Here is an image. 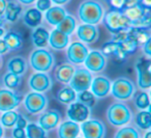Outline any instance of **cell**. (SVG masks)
<instances>
[{
  "label": "cell",
  "mask_w": 151,
  "mask_h": 138,
  "mask_svg": "<svg viewBox=\"0 0 151 138\" xmlns=\"http://www.w3.org/2000/svg\"><path fill=\"white\" fill-rule=\"evenodd\" d=\"M104 7L96 0H85L79 5L78 16L82 23L97 25L103 20Z\"/></svg>",
  "instance_id": "cell-1"
},
{
  "label": "cell",
  "mask_w": 151,
  "mask_h": 138,
  "mask_svg": "<svg viewBox=\"0 0 151 138\" xmlns=\"http://www.w3.org/2000/svg\"><path fill=\"white\" fill-rule=\"evenodd\" d=\"M29 62L34 71L47 73L54 65V56L45 48H38L30 54Z\"/></svg>",
  "instance_id": "cell-2"
},
{
  "label": "cell",
  "mask_w": 151,
  "mask_h": 138,
  "mask_svg": "<svg viewBox=\"0 0 151 138\" xmlns=\"http://www.w3.org/2000/svg\"><path fill=\"white\" fill-rule=\"evenodd\" d=\"M101 21L104 22L107 29L112 33H117L121 30L130 27V21L124 16L122 11L112 9L107 14H104Z\"/></svg>",
  "instance_id": "cell-3"
},
{
  "label": "cell",
  "mask_w": 151,
  "mask_h": 138,
  "mask_svg": "<svg viewBox=\"0 0 151 138\" xmlns=\"http://www.w3.org/2000/svg\"><path fill=\"white\" fill-rule=\"evenodd\" d=\"M107 118L115 127H121L132 119V111L123 103H114L108 108Z\"/></svg>",
  "instance_id": "cell-4"
},
{
  "label": "cell",
  "mask_w": 151,
  "mask_h": 138,
  "mask_svg": "<svg viewBox=\"0 0 151 138\" xmlns=\"http://www.w3.org/2000/svg\"><path fill=\"white\" fill-rule=\"evenodd\" d=\"M136 92L134 84L130 79L126 77H119L111 84V94L117 100L126 101L132 98Z\"/></svg>",
  "instance_id": "cell-5"
},
{
  "label": "cell",
  "mask_w": 151,
  "mask_h": 138,
  "mask_svg": "<svg viewBox=\"0 0 151 138\" xmlns=\"http://www.w3.org/2000/svg\"><path fill=\"white\" fill-rule=\"evenodd\" d=\"M91 81H92L91 72H89L87 69H77L75 70V73L69 81V86L76 92H80L89 89Z\"/></svg>",
  "instance_id": "cell-6"
},
{
  "label": "cell",
  "mask_w": 151,
  "mask_h": 138,
  "mask_svg": "<svg viewBox=\"0 0 151 138\" xmlns=\"http://www.w3.org/2000/svg\"><path fill=\"white\" fill-rule=\"evenodd\" d=\"M24 105L26 110L31 114H37L42 112L48 105V99L42 92H29L24 99Z\"/></svg>",
  "instance_id": "cell-7"
},
{
  "label": "cell",
  "mask_w": 151,
  "mask_h": 138,
  "mask_svg": "<svg viewBox=\"0 0 151 138\" xmlns=\"http://www.w3.org/2000/svg\"><path fill=\"white\" fill-rule=\"evenodd\" d=\"M85 138H105V125L99 119H86L80 127Z\"/></svg>",
  "instance_id": "cell-8"
},
{
  "label": "cell",
  "mask_w": 151,
  "mask_h": 138,
  "mask_svg": "<svg viewBox=\"0 0 151 138\" xmlns=\"http://www.w3.org/2000/svg\"><path fill=\"white\" fill-rule=\"evenodd\" d=\"M150 65L149 58H140L136 65L138 72V86L141 89H148L151 86Z\"/></svg>",
  "instance_id": "cell-9"
},
{
  "label": "cell",
  "mask_w": 151,
  "mask_h": 138,
  "mask_svg": "<svg viewBox=\"0 0 151 138\" xmlns=\"http://www.w3.org/2000/svg\"><path fill=\"white\" fill-rule=\"evenodd\" d=\"M88 53V47L82 42L71 43L66 51L67 59L73 65H81L84 62Z\"/></svg>",
  "instance_id": "cell-10"
},
{
  "label": "cell",
  "mask_w": 151,
  "mask_h": 138,
  "mask_svg": "<svg viewBox=\"0 0 151 138\" xmlns=\"http://www.w3.org/2000/svg\"><path fill=\"white\" fill-rule=\"evenodd\" d=\"M86 69L91 73H99L107 65V58L101 51L93 50L88 53L84 62Z\"/></svg>",
  "instance_id": "cell-11"
},
{
  "label": "cell",
  "mask_w": 151,
  "mask_h": 138,
  "mask_svg": "<svg viewBox=\"0 0 151 138\" xmlns=\"http://www.w3.org/2000/svg\"><path fill=\"white\" fill-rule=\"evenodd\" d=\"M66 113L69 121H73L75 123H83L86 119H88L90 115V109L86 105L77 101V102H73L69 104Z\"/></svg>",
  "instance_id": "cell-12"
},
{
  "label": "cell",
  "mask_w": 151,
  "mask_h": 138,
  "mask_svg": "<svg viewBox=\"0 0 151 138\" xmlns=\"http://www.w3.org/2000/svg\"><path fill=\"white\" fill-rule=\"evenodd\" d=\"M111 80L106 76H97L91 81V92L96 99H104L111 92Z\"/></svg>",
  "instance_id": "cell-13"
},
{
  "label": "cell",
  "mask_w": 151,
  "mask_h": 138,
  "mask_svg": "<svg viewBox=\"0 0 151 138\" xmlns=\"http://www.w3.org/2000/svg\"><path fill=\"white\" fill-rule=\"evenodd\" d=\"M29 87L33 92H48L52 87V80L47 73L37 72L30 76L29 78Z\"/></svg>",
  "instance_id": "cell-14"
},
{
  "label": "cell",
  "mask_w": 151,
  "mask_h": 138,
  "mask_svg": "<svg viewBox=\"0 0 151 138\" xmlns=\"http://www.w3.org/2000/svg\"><path fill=\"white\" fill-rule=\"evenodd\" d=\"M77 36L84 44H93L99 38V31L96 25L83 23L77 28Z\"/></svg>",
  "instance_id": "cell-15"
},
{
  "label": "cell",
  "mask_w": 151,
  "mask_h": 138,
  "mask_svg": "<svg viewBox=\"0 0 151 138\" xmlns=\"http://www.w3.org/2000/svg\"><path fill=\"white\" fill-rule=\"evenodd\" d=\"M21 103V97L12 89H0V111L14 110Z\"/></svg>",
  "instance_id": "cell-16"
},
{
  "label": "cell",
  "mask_w": 151,
  "mask_h": 138,
  "mask_svg": "<svg viewBox=\"0 0 151 138\" xmlns=\"http://www.w3.org/2000/svg\"><path fill=\"white\" fill-rule=\"evenodd\" d=\"M60 119H61L60 112L58 110L52 109V110H48L45 113H42L40 115L38 123H40V126L44 130L50 131V130H53L57 127Z\"/></svg>",
  "instance_id": "cell-17"
},
{
  "label": "cell",
  "mask_w": 151,
  "mask_h": 138,
  "mask_svg": "<svg viewBox=\"0 0 151 138\" xmlns=\"http://www.w3.org/2000/svg\"><path fill=\"white\" fill-rule=\"evenodd\" d=\"M101 52L105 56L113 57L116 61H123L126 58V56H127L124 53V51L122 50L121 46L117 42H114V41L105 43L103 45V47H101Z\"/></svg>",
  "instance_id": "cell-18"
},
{
  "label": "cell",
  "mask_w": 151,
  "mask_h": 138,
  "mask_svg": "<svg viewBox=\"0 0 151 138\" xmlns=\"http://www.w3.org/2000/svg\"><path fill=\"white\" fill-rule=\"evenodd\" d=\"M69 36L55 28L49 36V44L55 50H63L68 46Z\"/></svg>",
  "instance_id": "cell-19"
},
{
  "label": "cell",
  "mask_w": 151,
  "mask_h": 138,
  "mask_svg": "<svg viewBox=\"0 0 151 138\" xmlns=\"http://www.w3.org/2000/svg\"><path fill=\"white\" fill-rule=\"evenodd\" d=\"M66 15V11L62 7L55 5V7H51L48 11L45 12V20L50 25L57 26Z\"/></svg>",
  "instance_id": "cell-20"
},
{
  "label": "cell",
  "mask_w": 151,
  "mask_h": 138,
  "mask_svg": "<svg viewBox=\"0 0 151 138\" xmlns=\"http://www.w3.org/2000/svg\"><path fill=\"white\" fill-rule=\"evenodd\" d=\"M80 134V126L73 121H66L59 127V138H77Z\"/></svg>",
  "instance_id": "cell-21"
},
{
  "label": "cell",
  "mask_w": 151,
  "mask_h": 138,
  "mask_svg": "<svg viewBox=\"0 0 151 138\" xmlns=\"http://www.w3.org/2000/svg\"><path fill=\"white\" fill-rule=\"evenodd\" d=\"M42 21V13L35 7H30L23 15V22L30 28H35L40 25Z\"/></svg>",
  "instance_id": "cell-22"
},
{
  "label": "cell",
  "mask_w": 151,
  "mask_h": 138,
  "mask_svg": "<svg viewBox=\"0 0 151 138\" xmlns=\"http://www.w3.org/2000/svg\"><path fill=\"white\" fill-rule=\"evenodd\" d=\"M50 32L42 26H37L33 29L31 34V40L36 48H46L49 43Z\"/></svg>",
  "instance_id": "cell-23"
},
{
  "label": "cell",
  "mask_w": 151,
  "mask_h": 138,
  "mask_svg": "<svg viewBox=\"0 0 151 138\" xmlns=\"http://www.w3.org/2000/svg\"><path fill=\"white\" fill-rule=\"evenodd\" d=\"M73 73H75V68L73 65H69V63H63L56 69L55 78H56L57 81L61 82V83L68 84Z\"/></svg>",
  "instance_id": "cell-24"
},
{
  "label": "cell",
  "mask_w": 151,
  "mask_h": 138,
  "mask_svg": "<svg viewBox=\"0 0 151 138\" xmlns=\"http://www.w3.org/2000/svg\"><path fill=\"white\" fill-rule=\"evenodd\" d=\"M3 40H4L9 51L19 50L23 45V38H22L21 33L16 31L5 32V34L3 36Z\"/></svg>",
  "instance_id": "cell-25"
},
{
  "label": "cell",
  "mask_w": 151,
  "mask_h": 138,
  "mask_svg": "<svg viewBox=\"0 0 151 138\" xmlns=\"http://www.w3.org/2000/svg\"><path fill=\"white\" fill-rule=\"evenodd\" d=\"M21 13H22V7L19 3L15 2V1H9L6 3V7L4 9V13H3L4 21L14 23V22H16L19 19Z\"/></svg>",
  "instance_id": "cell-26"
},
{
  "label": "cell",
  "mask_w": 151,
  "mask_h": 138,
  "mask_svg": "<svg viewBox=\"0 0 151 138\" xmlns=\"http://www.w3.org/2000/svg\"><path fill=\"white\" fill-rule=\"evenodd\" d=\"M7 70L9 72L18 76L23 75L27 70V63H26L25 58H23L22 56L13 57L7 62Z\"/></svg>",
  "instance_id": "cell-27"
},
{
  "label": "cell",
  "mask_w": 151,
  "mask_h": 138,
  "mask_svg": "<svg viewBox=\"0 0 151 138\" xmlns=\"http://www.w3.org/2000/svg\"><path fill=\"white\" fill-rule=\"evenodd\" d=\"M150 9H146L143 7H141L140 4L134 5V7H126V9H122V13L124 14L126 18L130 21V24L132 22H136L138 20L142 19L145 15H146Z\"/></svg>",
  "instance_id": "cell-28"
},
{
  "label": "cell",
  "mask_w": 151,
  "mask_h": 138,
  "mask_svg": "<svg viewBox=\"0 0 151 138\" xmlns=\"http://www.w3.org/2000/svg\"><path fill=\"white\" fill-rule=\"evenodd\" d=\"M76 27H77V21H76L75 17L67 14L63 18L62 21L56 26V29H58L59 31L63 32V33L67 34V36H70L76 30Z\"/></svg>",
  "instance_id": "cell-29"
},
{
  "label": "cell",
  "mask_w": 151,
  "mask_h": 138,
  "mask_svg": "<svg viewBox=\"0 0 151 138\" xmlns=\"http://www.w3.org/2000/svg\"><path fill=\"white\" fill-rule=\"evenodd\" d=\"M56 98L59 102L63 104H70L75 102L77 99V92L70 87V86H65L57 92Z\"/></svg>",
  "instance_id": "cell-30"
},
{
  "label": "cell",
  "mask_w": 151,
  "mask_h": 138,
  "mask_svg": "<svg viewBox=\"0 0 151 138\" xmlns=\"http://www.w3.org/2000/svg\"><path fill=\"white\" fill-rule=\"evenodd\" d=\"M26 138H47V131L40 125L28 123L25 128Z\"/></svg>",
  "instance_id": "cell-31"
},
{
  "label": "cell",
  "mask_w": 151,
  "mask_h": 138,
  "mask_svg": "<svg viewBox=\"0 0 151 138\" xmlns=\"http://www.w3.org/2000/svg\"><path fill=\"white\" fill-rule=\"evenodd\" d=\"M136 123L142 130H149L151 127V117L149 110H141L136 116Z\"/></svg>",
  "instance_id": "cell-32"
},
{
  "label": "cell",
  "mask_w": 151,
  "mask_h": 138,
  "mask_svg": "<svg viewBox=\"0 0 151 138\" xmlns=\"http://www.w3.org/2000/svg\"><path fill=\"white\" fill-rule=\"evenodd\" d=\"M19 117V113L14 110L4 111L1 117H0V123L5 128H12L16 125Z\"/></svg>",
  "instance_id": "cell-33"
},
{
  "label": "cell",
  "mask_w": 151,
  "mask_h": 138,
  "mask_svg": "<svg viewBox=\"0 0 151 138\" xmlns=\"http://www.w3.org/2000/svg\"><path fill=\"white\" fill-rule=\"evenodd\" d=\"M149 28H134L129 27V33L134 38L139 45L144 44L146 41H148L151 38L150 33L148 31Z\"/></svg>",
  "instance_id": "cell-34"
},
{
  "label": "cell",
  "mask_w": 151,
  "mask_h": 138,
  "mask_svg": "<svg viewBox=\"0 0 151 138\" xmlns=\"http://www.w3.org/2000/svg\"><path fill=\"white\" fill-rule=\"evenodd\" d=\"M3 83L9 89H17L21 84V77L9 72L3 77Z\"/></svg>",
  "instance_id": "cell-35"
},
{
  "label": "cell",
  "mask_w": 151,
  "mask_h": 138,
  "mask_svg": "<svg viewBox=\"0 0 151 138\" xmlns=\"http://www.w3.org/2000/svg\"><path fill=\"white\" fill-rule=\"evenodd\" d=\"M77 100L79 102H81L82 104L86 105L87 107H92L95 104V100L96 98L94 97V94L90 92V90H83V92H78L77 94Z\"/></svg>",
  "instance_id": "cell-36"
},
{
  "label": "cell",
  "mask_w": 151,
  "mask_h": 138,
  "mask_svg": "<svg viewBox=\"0 0 151 138\" xmlns=\"http://www.w3.org/2000/svg\"><path fill=\"white\" fill-rule=\"evenodd\" d=\"M134 103H136V106L138 107L141 110H146L150 106V99L147 92H141L137 94L136 99H134Z\"/></svg>",
  "instance_id": "cell-37"
},
{
  "label": "cell",
  "mask_w": 151,
  "mask_h": 138,
  "mask_svg": "<svg viewBox=\"0 0 151 138\" xmlns=\"http://www.w3.org/2000/svg\"><path fill=\"white\" fill-rule=\"evenodd\" d=\"M114 138H140V135L134 128L124 127L115 134Z\"/></svg>",
  "instance_id": "cell-38"
},
{
  "label": "cell",
  "mask_w": 151,
  "mask_h": 138,
  "mask_svg": "<svg viewBox=\"0 0 151 138\" xmlns=\"http://www.w3.org/2000/svg\"><path fill=\"white\" fill-rule=\"evenodd\" d=\"M52 7V1L51 0H36L35 1V9H37L40 12L45 13Z\"/></svg>",
  "instance_id": "cell-39"
},
{
  "label": "cell",
  "mask_w": 151,
  "mask_h": 138,
  "mask_svg": "<svg viewBox=\"0 0 151 138\" xmlns=\"http://www.w3.org/2000/svg\"><path fill=\"white\" fill-rule=\"evenodd\" d=\"M109 3L111 7L116 11H122L124 9V3L125 0H109Z\"/></svg>",
  "instance_id": "cell-40"
},
{
  "label": "cell",
  "mask_w": 151,
  "mask_h": 138,
  "mask_svg": "<svg viewBox=\"0 0 151 138\" xmlns=\"http://www.w3.org/2000/svg\"><path fill=\"white\" fill-rule=\"evenodd\" d=\"M13 137L14 138H26V132L25 129L16 127L13 130Z\"/></svg>",
  "instance_id": "cell-41"
},
{
  "label": "cell",
  "mask_w": 151,
  "mask_h": 138,
  "mask_svg": "<svg viewBox=\"0 0 151 138\" xmlns=\"http://www.w3.org/2000/svg\"><path fill=\"white\" fill-rule=\"evenodd\" d=\"M143 52L147 56V58H150L151 56V38L143 44Z\"/></svg>",
  "instance_id": "cell-42"
},
{
  "label": "cell",
  "mask_w": 151,
  "mask_h": 138,
  "mask_svg": "<svg viewBox=\"0 0 151 138\" xmlns=\"http://www.w3.org/2000/svg\"><path fill=\"white\" fill-rule=\"evenodd\" d=\"M28 125V121L27 119L25 118L24 116H22L21 114H19V117H18V121L16 123L15 126H17L18 128H22V129H25L26 126Z\"/></svg>",
  "instance_id": "cell-43"
},
{
  "label": "cell",
  "mask_w": 151,
  "mask_h": 138,
  "mask_svg": "<svg viewBox=\"0 0 151 138\" xmlns=\"http://www.w3.org/2000/svg\"><path fill=\"white\" fill-rule=\"evenodd\" d=\"M9 48H7L6 44H5L4 40L3 38H0V55L5 54V53L9 52Z\"/></svg>",
  "instance_id": "cell-44"
},
{
  "label": "cell",
  "mask_w": 151,
  "mask_h": 138,
  "mask_svg": "<svg viewBox=\"0 0 151 138\" xmlns=\"http://www.w3.org/2000/svg\"><path fill=\"white\" fill-rule=\"evenodd\" d=\"M139 4H140L141 7H144V9H150V7H151V0H140V1H139Z\"/></svg>",
  "instance_id": "cell-45"
},
{
  "label": "cell",
  "mask_w": 151,
  "mask_h": 138,
  "mask_svg": "<svg viewBox=\"0 0 151 138\" xmlns=\"http://www.w3.org/2000/svg\"><path fill=\"white\" fill-rule=\"evenodd\" d=\"M139 1H140V0H125V3H124V9H126V7H134V5L139 4Z\"/></svg>",
  "instance_id": "cell-46"
},
{
  "label": "cell",
  "mask_w": 151,
  "mask_h": 138,
  "mask_svg": "<svg viewBox=\"0 0 151 138\" xmlns=\"http://www.w3.org/2000/svg\"><path fill=\"white\" fill-rule=\"evenodd\" d=\"M52 1V3H54V4H56V5H64V4H66L67 2H68L69 0H51Z\"/></svg>",
  "instance_id": "cell-47"
},
{
  "label": "cell",
  "mask_w": 151,
  "mask_h": 138,
  "mask_svg": "<svg viewBox=\"0 0 151 138\" xmlns=\"http://www.w3.org/2000/svg\"><path fill=\"white\" fill-rule=\"evenodd\" d=\"M6 3H7L6 0H0V14L4 13V9L6 7Z\"/></svg>",
  "instance_id": "cell-48"
},
{
  "label": "cell",
  "mask_w": 151,
  "mask_h": 138,
  "mask_svg": "<svg viewBox=\"0 0 151 138\" xmlns=\"http://www.w3.org/2000/svg\"><path fill=\"white\" fill-rule=\"evenodd\" d=\"M20 3L22 4H25V5H29V4H32L36 1V0H18Z\"/></svg>",
  "instance_id": "cell-49"
},
{
  "label": "cell",
  "mask_w": 151,
  "mask_h": 138,
  "mask_svg": "<svg viewBox=\"0 0 151 138\" xmlns=\"http://www.w3.org/2000/svg\"><path fill=\"white\" fill-rule=\"evenodd\" d=\"M4 34H5V29L3 27V23H0V38H3Z\"/></svg>",
  "instance_id": "cell-50"
},
{
  "label": "cell",
  "mask_w": 151,
  "mask_h": 138,
  "mask_svg": "<svg viewBox=\"0 0 151 138\" xmlns=\"http://www.w3.org/2000/svg\"><path fill=\"white\" fill-rule=\"evenodd\" d=\"M3 136V128H2V125L0 123V138H2Z\"/></svg>",
  "instance_id": "cell-51"
},
{
  "label": "cell",
  "mask_w": 151,
  "mask_h": 138,
  "mask_svg": "<svg viewBox=\"0 0 151 138\" xmlns=\"http://www.w3.org/2000/svg\"><path fill=\"white\" fill-rule=\"evenodd\" d=\"M4 21V17H3V14H0V23H3Z\"/></svg>",
  "instance_id": "cell-52"
},
{
  "label": "cell",
  "mask_w": 151,
  "mask_h": 138,
  "mask_svg": "<svg viewBox=\"0 0 151 138\" xmlns=\"http://www.w3.org/2000/svg\"><path fill=\"white\" fill-rule=\"evenodd\" d=\"M144 138H151V133H150V131H148L146 133V135H145V137Z\"/></svg>",
  "instance_id": "cell-53"
},
{
  "label": "cell",
  "mask_w": 151,
  "mask_h": 138,
  "mask_svg": "<svg viewBox=\"0 0 151 138\" xmlns=\"http://www.w3.org/2000/svg\"><path fill=\"white\" fill-rule=\"evenodd\" d=\"M1 63H2V59H1V56H0V65H1Z\"/></svg>",
  "instance_id": "cell-54"
},
{
  "label": "cell",
  "mask_w": 151,
  "mask_h": 138,
  "mask_svg": "<svg viewBox=\"0 0 151 138\" xmlns=\"http://www.w3.org/2000/svg\"><path fill=\"white\" fill-rule=\"evenodd\" d=\"M104 1H106V2H107V3L109 2V0H104Z\"/></svg>",
  "instance_id": "cell-55"
},
{
  "label": "cell",
  "mask_w": 151,
  "mask_h": 138,
  "mask_svg": "<svg viewBox=\"0 0 151 138\" xmlns=\"http://www.w3.org/2000/svg\"><path fill=\"white\" fill-rule=\"evenodd\" d=\"M77 138H80V137H77Z\"/></svg>",
  "instance_id": "cell-56"
}]
</instances>
